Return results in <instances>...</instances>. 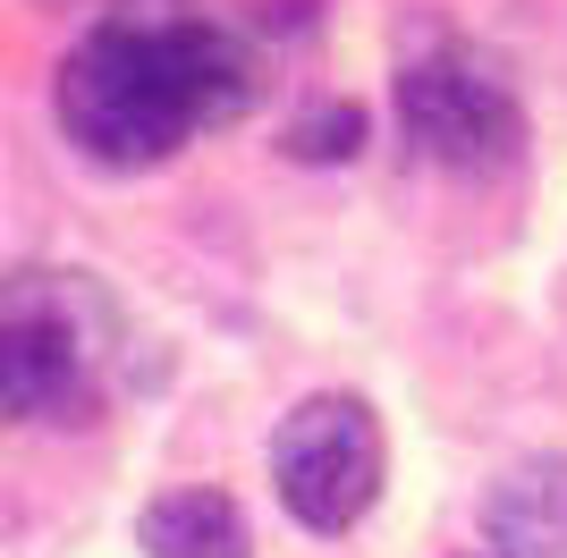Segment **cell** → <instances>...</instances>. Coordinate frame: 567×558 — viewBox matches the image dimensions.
<instances>
[{"label":"cell","instance_id":"cell-7","mask_svg":"<svg viewBox=\"0 0 567 558\" xmlns=\"http://www.w3.org/2000/svg\"><path fill=\"white\" fill-rule=\"evenodd\" d=\"M348 144H364V111H348V102L297 127V153H313V162H331V153H348Z\"/></svg>","mask_w":567,"mask_h":558},{"label":"cell","instance_id":"cell-1","mask_svg":"<svg viewBox=\"0 0 567 558\" xmlns=\"http://www.w3.org/2000/svg\"><path fill=\"white\" fill-rule=\"evenodd\" d=\"M255 102V60L204 18L118 9L60 60L51 111L69 144L102 169H153L195 127H220Z\"/></svg>","mask_w":567,"mask_h":558},{"label":"cell","instance_id":"cell-4","mask_svg":"<svg viewBox=\"0 0 567 558\" xmlns=\"http://www.w3.org/2000/svg\"><path fill=\"white\" fill-rule=\"evenodd\" d=\"M399 127L441 169H508L525 144V118L508 102V85L466 69V60H415L399 76Z\"/></svg>","mask_w":567,"mask_h":558},{"label":"cell","instance_id":"cell-2","mask_svg":"<svg viewBox=\"0 0 567 558\" xmlns=\"http://www.w3.org/2000/svg\"><path fill=\"white\" fill-rule=\"evenodd\" d=\"M111 364V304L76 271H0V423L85 415Z\"/></svg>","mask_w":567,"mask_h":558},{"label":"cell","instance_id":"cell-5","mask_svg":"<svg viewBox=\"0 0 567 558\" xmlns=\"http://www.w3.org/2000/svg\"><path fill=\"white\" fill-rule=\"evenodd\" d=\"M483 534L499 558H567V457H517L483 490Z\"/></svg>","mask_w":567,"mask_h":558},{"label":"cell","instance_id":"cell-3","mask_svg":"<svg viewBox=\"0 0 567 558\" xmlns=\"http://www.w3.org/2000/svg\"><path fill=\"white\" fill-rule=\"evenodd\" d=\"M381 474H390V441H381V415L355 390L297 397L271 432V483H280V508L306 534L364 525L381 499Z\"/></svg>","mask_w":567,"mask_h":558},{"label":"cell","instance_id":"cell-8","mask_svg":"<svg viewBox=\"0 0 567 558\" xmlns=\"http://www.w3.org/2000/svg\"><path fill=\"white\" fill-rule=\"evenodd\" d=\"M457 558H499V550H457Z\"/></svg>","mask_w":567,"mask_h":558},{"label":"cell","instance_id":"cell-6","mask_svg":"<svg viewBox=\"0 0 567 558\" xmlns=\"http://www.w3.org/2000/svg\"><path fill=\"white\" fill-rule=\"evenodd\" d=\"M136 541L144 558H255V534H246V508L229 490H162L153 508L136 516Z\"/></svg>","mask_w":567,"mask_h":558}]
</instances>
